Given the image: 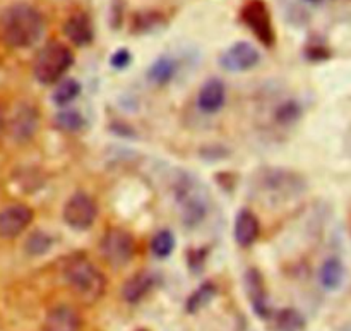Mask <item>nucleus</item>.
Wrapping results in <instances>:
<instances>
[{
  "mask_svg": "<svg viewBox=\"0 0 351 331\" xmlns=\"http://www.w3.org/2000/svg\"><path fill=\"white\" fill-rule=\"evenodd\" d=\"M45 27L43 14L27 2H14L0 12V41L9 48L34 47L43 38Z\"/></svg>",
  "mask_w": 351,
  "mask_h": 331,
  "instance_id": "obj_1",
  "label": "nucleus"
},
{
  "mask_svg": "<svg viewBox=\"0 0 351 331\" xmlns=\"http://www.w3.org/2000/svg\"><path fill=\"white\" fill-rule=\"evenodd\" d=\"M64 280L69 290L82 304H95L105 295L106 278L86 256H72L65 261Z\"/></svg>",
  "mask_w": 351,
  "mask_h": 331,
  "instance_id": "obj_2",
  "label": "nucleus"
},
{
  "mask_svg": "<svg viewBox=\"0 0 351 331\" xmlns=\"http://www.w3.org/2000/svg\"><path fill=\"white\" fill-rule=\"evenodd\" d=\"M74 64V54L60 41H48L40 48L33 62V74L40 84L51 86L65 78Z\"/></svg>",
  "mask_w": 351,
  "mask_h": 331,
  "instance_id": "obj_3",
  "label": "nucleus"
},
{
  "mask_svg": "<svg viewBox=\"0 0 351 331\" xmlns=\"http://www.w3.org/2000/svg\"><path fill=\"white\" fill-rule=\"evenodd\" d=\"M175 198L182 209V220L185 227H195L204 220L208 213V203L199 192L197 182L192 177H180L175 184Z\"/></svg>",
  "mask_w": 351,
  "mask_h": 331,
  "instance_id": "obj_4",
  "label": "nucleus"
},
{
  "mask_svg": "<svg viewBox=\"0 0 351 331\" xmlns=\"http://www.w3.org/2000/svg\"><path fill=\"white\" fill-rule=\"evenodd\" d=\"M257 175V189L267 196L290 198L305 189L304 179L283 168H263Z\"/></svg>",
  "mask_w": 351,
  "mask_h": 331,
  "instance_id": "obj_5",
  "label": "nucleus"
},
{
  "mask_svg": "<svg viewBox=\"0 0 351 331\" xmlns=\"http://www.w3.org/2000/svg\"><path fill=\"white\" fill-rule=\"evenodd\" d=\"M134 251H136L134 237L119 227L106 230L99 240V254L110 266H125L132 260Z\"/></svg>",
  "mask_w": 351,
  "mask_h": 331,
  "instance_id": "obj_6",
  "label": "nucleus"
},
{
  "mask_svg": "<svg viewBox=\"0 0 351 331\" xmlns=\"http://www.w3.org/2000/svg\"><path fill=\"white\" fill-rule=\"evenodd\" d=\"M243 24L254 33V36L264 45V47H273L276 41V33H274L273 17H271L269 7L264 0H250L243 5L242 12Z\"/></svg>",
  "mask_w": 351,
  "mask_h": 331,
  "instance_id": "obj_7",
  "label": "nucleus"
},
{
  "mask_svg": "<svg viewBox=\"0 0 351 331\" xmlns=\"http://www.w3.org/2000/svg\"><path fill=\"white\" fill-rule=\"evenodd\" d=\"M98 216V206L95 199L86 192H74L71 198L65 201L64 209H62V218L65 225L74 230H86L93 227Z\"/></svg>",
  "mask_w": 351,
  "mask_h": 331,
  "instance_id": "obj_8",
  "label": "nucleus"
},
{
  "mask_svg": "<svg viewBox=\"0 0 351 331\" xmlns=\"http://www.w3.org/2000/svg\"><path fill=\"white\" fill-rule=\"evenodd\" d=\"M7 130L14 143L26 144L36 136L40 129V112L33 103H21L7 120Z\"/></svg>",
  "mask_w": 351,
  "mask_h": 331,
  "instance_id": "obj_9",
  "label": "nucleus"
},
{
  "mask_svg": "<svg viewBox=\"0 0 351 331\" xmlns=\"http://www.w3.org/2000/svg\"><path fill=\"white\" fill-rule=\"evenodd\" d=\"M261 52L250 41H237L219 55V65L226 72H247L259 65Z\"/></svg>",
  "mask_w": 351,
  "mask_h": 331,
  "instance_id": "obj_10",
  "label": "nucleus"
},
{
  "mask_svg": "<svg viewBox=\"0 0 351 331\" xmlns=\"http://www.w3.org/2000/svg\"><path fill=\"white\" fill-rule=\"evenodd\" d=\"M34 213L26 205H9L0 209V237L16 239L31 225Z\"/></svg>",
  "mask_w": 351,
  "mask_h": 331,
  "instance_id": "obj_11",
  "label": "nucleus"
},
{
  "mask_svg": "<svg viewBox=\"0 0 351 331\" xmlns=\"http://www.w3.org/2000/svg\"><path fill=\"white\" fill-rule=\"evenodd\" d=\"M243 284H245L247 297H249L250 304H252L254 312L259 318L269 319L273 316V311L269 308L266 285H264L263 275L259 273V270H254V268L247 270L245 277H243Z\"/></svg>",
  "mask_w": 351,
  "mask_h": 331,
  "instance_id": "obj_12",
  "label": "nucleus"
},
{
  "mask_svg": "<svg viewBox=\"0 0 351 331\" xmlns=\"http://www.w3.org/2000/svg\"><path fill=\"white\" fill-rule=\"evenodd\" d=\"M64 34L67 40L75 47H88L95 40V27H93L91 17L86 12H74L65 19Z\"/></svg>",
  "mask_w": 351,
  "mask_h": 331,
  "instance_id": "obj_13",
  "label": "nucleus"
},
{
  "mask_svg": "<svg viewBox=\"0 0 351 331\" xmlns=\"http://www.w3.org/2000/svg\"><path fill=\"white\" fill-rule=\"evenodd\" d=\"M226 103V86L221 79L211 78L201 86L197 93V106L202 113L215 115Z\"/></svg>",
  "mask_w": 351,
  "mask_h": 331,
  "instance_id": "obj_14",
  "label": "nucleus"
},
{
  "mask_svg": "<svg viewBox=\"0 0 351 331\" xmlns=\"http://www.w3.org/2000/svg\"><path fill=\"white\" fill-rule=\"evenodd\" d=\"M82 319L72 306L60 304L47 312L43 331H81Z\"/></svg>",
  "mask_w": 351,
  "mask_h": 331,
  "instance_id": "obj_15",
  "label": "nucleus"
},
{
  "mask_svg": "<svg viewBox=\"0 0 351 331\" xmlns=\"http://www.w3.org/2000/svg\"><path fill=\"white\" fill-rule=\"evenodd\" d=\"M156 287V275L151 271H139L132 275L122 287V299L127 304H139Z\"/></svg>",
  "mask_w": 351,
  "mask_h": 331,
  "instance_id": "obj_16",
  "label": "nucleus"
},
{
  "mask_svg": "<svg viewBox=\"0 0 351 331\" xmlns=\"http://www.w3.org/2000/svg\"><path fill=\"white\" fill-rule=\"evenodd\" d=\"M261 225L257 216L250 209H240L235 220V240L239 246L250 247L257 240Z\"/></svg>",
  "mask_w": 351,
  "mask_h": 331,
  "instance_id": "obj_17",
  "label": "nucleus"
},
{
  "mask_svg": "<svg viewBox=\"0 0 351 331\" xmlns=\"http://www.w3.org/2000/svg\"><path fill=\"white\" fill-rule=\"evenodd\" d=\"M346 270L343 261L339 260V258L332 256L328 258V260L321 264V270H319V282H321L322 288H326V290L329 292H335L343 285Z\"/></svg>",
  "mask_w": 351,
  "mask_h": 331,
  "instance_id": "obj_18",
  "label": "nucleus"
},
{
  "mask_svg": "<svg viewBox=\"0 0 351 331\" xmlns=\"http://www.w3.org/2000/svg\"><path fill=\"white\" fill-rule=\"evenodd\" d=\"M177 69L178 64L173 57H170V55H161V57H158L149 65V69L146 72V78L151 84L165 86L173 81V78L177 76Z\"/></svg>",
  "mask_w": 351,
  "mask_h": 331,
  "instance_id": "obj_19",
  "label": "nucleus"
},
{
  "mask_svg": "<svg viewBox=\"0 0 351 331\" xmlns=\"http://www.w3.org/2000/svg\"><path fill=\"white\" fill-rule=\"evenodd\" d=\"M218 294V287L213 282H204L201 287L195 288L191 295H189L187 302H185V311L189 315H197L199 311L211 304L213 299Z\"/></svg>",
  "mask_w": 351,
  "mask_h": 331,
  "instance_id": "obj_20",
  "label": "nucleus"
},
{
  "mask_svg": "<svg viewBox=\"0 0 351 331\" xmlns=\"http://www.w3.org/2000/svg\"><path fill=\"white\" fill-rule=\"evenodd\" d=\"M53 122L58 130L67 134H77L86 129V119L82 117V113L77 112L75 109H69V106L62 109L60 112L55 115Z\"/></svg>",
  "mask_w": 351,
  "mask_h": 331,
  "instance_id": "obj_21",
  "label": "nucleus"
},
{
  "mask_svg": "<svg viewBox=\"0 0 351 331\" xmlns=\"http://www.w3.org/2000/svg\"><path fill=\"white\" fill-rule=\"evenodd\" d=\"M79 93H81V82L74 78H64L55 86L53 93H51V102L57 106L65 109L77 98Z\"/></svg>",
  "mask_w": 351,
  "mask_h": 331,
  "instance_id": "obj_22",
  "label": "nucleus"
},
{
  "mask_svg": "<svg viewBox=\"0 0 351 331\" xmlns=\"http://www.w3.org/2000/svg\"><path fill=\"white\" fill-rule=\"evenodd\" d=\"M271 318H273L276 331H304L305 328V318L300 311L293 308L281 309Z\"/></svg>",
  "mask_w": 351,
  "mask_h": 331,
  "instance_id": "obj_23",
  "label": "nucleus"
},
{
  "mask_svg": "<svg viewBox=\"0 0 351 331\" xmlns=\"http://www.w3.org/2000/svg\"><path fill=\"white\" fill-rule=\"evenodd\" d=\"M51 246H53L51 236H48L43 230H34L24 240V253L31 258H40L45 256L51 249Z\"/></svg>",
  "mask_w": 351,
  "mask_h": 331,
  "instance_id": "obj_24",
  "label": "nucleus"
},
{
  "mask_svg": "<svg viewBox=\"0 0 351 331\" xmlns=\"http://www.w3.org/2000/svg\"><path fill=\"white\" fill-rule=\"evenodd\" d=\"M302 115H304V109L297 100H287L274 110V120L285 127L297 124L302 119Z\"/></svg>",
  "mask_w": 351,
  "mask_h": 331,
  "instance_id": "obj_25",
  "label": "nucleus"
},
{
  "mask_svg": "<svg viewBox=\"0 0 351 331\" xmlns=\"http://www.w3.org/2000/svg\"><path fill=\"white\" fill-rule=\"evenodd\" d=\"M175 251V236L170 230H160L158 233H154V237L151 239V253L154 254L160 260H167L171 256V253Z\"/></svg>",
  "mask_w": 351,
  "mask_h": 331,
  "instance_id": "obj_26",
  "label": "nucleus"
},
{
  "mask_svg": "<svg viewBox=\"0 0 351 331\" xmlns=\"http://www.w3.org/2000/svg\"><path fill=\"white\" fill-rule=\"evenodd\" d=\"M163 24V16L153 10L147 12H137L132 19V31L134 33H149Z\"/></svg>",
  "mask_w": 351,
  "mask_h": 331,
  "instance_id": "obj_27",
  "label": "nucleus"
},
{
  "mask_svg": "<svg viewBox=\"0 0 351 331\" xmlns=\"http://www.w3.org/2000/svg\"><path fill=\"white\" fill-rule=\"evenodd\" d=\"M130 60H132L130 52L127 50V48H119V50L113 52L112 57H110V65H112L113 69H117V71H122V69L129 67Z\"/></svg>",
  "mask_w": 351,
  "mask_h": 331,
  "instance_id": "obj_28",
  "label": "nucleus"
},
{
  "mask_svg": "<svg viewBox=\"0 0 351 331\" xmlns=\"http://www.w3.org/2000/svg\"><path fill=\"white\" fill-rule=\"evenodd\" d=\"M305 55H307L308 60H326V58L331 57V52L322 45H314V47L307 48Z\"/></svg>",
  "mask_w": 351,
  "mask_h": 331,
  "instance_id": "obj_29",
  "label": "nucleus"
},
{
  "mask_svg": "<svg viewBox=\"0 0 351 331\" xmlns=\"http://www.w3.org/2000/svg\"><path fill=\"white\" fill-rule=\"evenodd\" d=\"M7 127V119H5V113H3V110L0 109V136H2V133L5 130Z\"/></svg>",
  "mask_w": 351,
  "mask_h": 331,
  "instance_id": "obj_30",
  "label": "nucleus"
},
{
  "mask_svg": "<svg viewBox=\"0 0 351 331\" xmlns=\"http://www.w3.org/2000/svg\"><path fill=\"white\" fill-rule=\"evenodd\" d=\"M307 3H314V5H317V3H321L322 0H305Z\"/></svg>",
  "mask_w": 351,
  "mask_h": 331,
  "instance_id": "obj_31",
  "label": "nucleus"
},
{
  "mask_svg": "<svg viewBox=\"0 0 351 331\" xmlns=\"http://www.w3.org/2000/svg\"><path fill=\"white\" fill-rule=\"evenodd\" d=\"M139 331H147V330H139Z\"/></svg>",
  "mask_w": 351,
  "mask_h": 331,
  "instance_id": "obj_32",
  "label": "nucleus"
}]
</instances>
